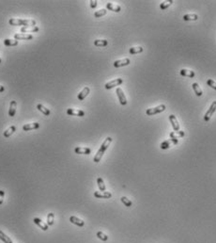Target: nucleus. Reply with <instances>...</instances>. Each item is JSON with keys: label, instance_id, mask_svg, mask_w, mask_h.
Returning <instances> with one entry per match:
<instances>
[{"label": "nucleus", "instance_id": "obj_1", "mask_svg": "<svg viewBox=\"0 0 216 243\" xmlns=\"http://www.w3.org/2000/svg\"><path fill=\"white\" fill-rule=\"evenodd\" d=\"M111 142H112V138H111V137H107L106 139H105V140L103 142V144H101V148L99 149L98 152H97V154L95 155L94 158H93L94 162H96V163H98V162L101 161V157H103V154L105 153V151L107 150V148L109 147L110 144H111Z\"/></svg>", "mask_w": 216, "mask_h": 243}, {"label": "nucleus", "instance_id": "obj_2", "mask_svg": "<svg viewBox=\"0 0 216 243\" xmlns=\"http://www.w3.org/2000/svg\"><path fill=\"white\" fill-rule=\"evenodd\" d=\"M8 23L11 25H24V27H35L36 25L35 21L27 19H10Z\"/></svg>", "mask_w": 216, "mask_h": 243}, {"label": "nucleus", "instance_id": "obj_3", "mask_svg": "<svg viewBox=\"0 0 216 243\" xmlns=\"http://www.w3.org/2000/svg\"><path fill=\"white\" fill-rule=\"evenodd\" d=\"M166 108V105H159L157 106H155V108H147L146 110V114L147 116H152V115H155V114H158V113H161L164 111Z\"/></svg>", "mask_w": 216, "mask_h": 243}, {"label": "nucleus", "instance_id": "obj_4", "mask_svg": "<svg viewBox=\"0 0 216 243\" xmlns=\"http://www.w3.org/2000/svg\"><path fill=\"white\" fill-rule=\"evenodd\" d=\"M215 110H216V101H213V104L210 105L209 110L206 112L205 116H204V121L205 122H209L210 121V119L211 118V116H213V113L215 112Z\"/></svg>", "mask_w": 216, "mask_h": 243}, {"label": "nucleus", "instance_id": "obj_5", "mask_svg": "<svg viewBox=\"0 0 216 243\" xmlns=\"http://www.w3.org/2000/svg\"><path fill=\"white\" fill-rule=\"evenodd\" d=\"M178 142H179V139H174L164 140V142L161 144V148H162L163 150H166V149H169L173 145H176Z\"/></svg>", "mask_w": 216, "mask_h": 243}, {"label": "nucleus", "instance_id": "obj_6", "mask_svg": "<svg viewBox=\"0 0 216 243\" xmlns=\"http://www.w3.org/2000/svg\"><path fill=\"white\" fill-rule=\"evenodd\" d=\"M122 82H123V80H122L121 78H117L115 80H112V81H110V82L106 83L104 87L106 89H113L114 87H116V86H120V85L122 84Z\"/></svg>", "mask_w": 216, "mask_h": 243}, {"label": "nucleus", "instance_id": "obj_7", "mask_svg": "<svg viewBox=\"0 0 216 243\" xmlns=\"http://www.w3.org/2000/svg\"><path fill=\"white\" fill-rule=\"evenodd\" d=\"M116 92H117V94L118 100H120V103L122 106H125L127 104V99H126V97H125V94H124L123 91H122V89L121 88H117Z\"/></svg>", "mask_w": 216, "mask_h": 243}, {"label": "nucleus", "instance_id": "obj_8", "mask_svg": "<svg viewBox=\"0 0 216 243\" xmlns=\"http://www.w3.org/2000/svg\"><path fill=\"white\" fill-rule=\"evenodd\" d=\"M67 114L71 115V116H78V117L85 116V112L83 111V110L75 109V108H68L67 109Z\"/></svg>", "mask_w": 216, "mask_h": 243}, {"label": "nucleus", "instance_id": "obj_9", "mask_svg": "<svg viewBox=\"0 0 216 243\" xmlns=\"http://www.w3.org/2000/svg\"><path fill=\"white\" fill-rule=\"evenodd\" d=\"M130 62L131 61L128 58H122V59H118V61H116L115 62H114V66H115L116 68H120V67H123V66H127V65H129L130 64Z\"/></svg>", "mask_w": 216, "mask_h": 243}, {"label": "nucleus", "instance_id": "obj_10", "mask_svg": "<svg viewBox=\"0 0 216 243\" xmlns=\"http://www.w3.org/2000/svg\"><path fill=\"white\" fill-rule=\"evenodd\" d=\"M94 196L99 199H109L112 197V194L107 191H95Z\"/></svg>", "mask_w": 216, "mask_h": 243}, {"label": "nucleus", "instance_id": "obj_11", "mask_svg": "<svg viewBox=\"0 0 216 243\" xmlns=\"http://www.w3.org/2000/svg\"><path fill=\"white\" fill-rule=\"evenodd\" d=\"M169 121H170L171 125L173 126V129H174L175 131L180 130V123H179V122H178L177 118H176V116L174 114L169 115Z\"/></svg>", "mask_w": 216, "mask_h": 243}, {"label": "nucleus", "instance_id": "obj_12", "mask_svg": "<svg viewBox=\"0 0 216 243\" xmlns=\"http://www.w3.org/2000/svg\"><path fill=\"white\" fill-rule=\"evenodd\" d=\"M33 39V36L31 34H24V33H16L14 35V40L20 41V40H31Z\"/></svg>", "mask_w": 216, "mask_h": 243}, {"label": "nucleus", "instance_id": "obj_13", "mask_svg": "<svg viewBox=\"0 0 216 243\" xmlns=\"http://www.w3.org/2000/svg\"><path fill=\"white\" fill-rule=\"evenodd\" d=\"M74 152L79 155H89L91 153L90 148L87 147H76L74 149Z\"/></svg>", "mask_w": 216, "mask_h": 243}, {"label": "nucleus", "instance_id": "obj_14", "mask_svg": "<svg viewBox=\"0 0 216 243\" xmlns=\"http://www.w3.org/2000/svg\"><path fill=\"white\" fill-rule=\"evenodd\" d=\"M89 92H90L89 88H88V87H85V88L82 89V91L78 93V96H77L78 100L83 101V100L85 99V98H86V97L88 95V93H89Z\"/></svg>", "mask_w": 216, "mask_h": 243}, {"label": "nucleus", "instance_id": "obj_15", "mask_svg": "<svg viewBox=\"0 0 216 243\" xmlns=\"http://www.w3.org/2000/svg\"><path fill=\"white\" fill-rule=\"evenodd\" d=\"M184 131L182 130H179V131H173L171 132L170 134H169V136H170V139H179L180 138H182L184 137Z\"/></svg>", "mask_w": 216, "mask_h": 243}, {"label": "nucleus", "instance_id": "obj_16", "mask_svg": "<svg viewBox=\"0 0 216 243\" xmlns=\"http://www.w3.org/2000/svg\"><path fill=\"white\" fill-rule=\"evenodd\" d=\"M70 221H71V223H73V224L77 225V226H80V227H83L84 225H85L84 220H82L81 219H79V218H77V217H75V216H71V218H70Z\"/></svg>", "mask_w": 216, "mask_h": 243}, {"label": "nucleus", "instance_id": "obj_17", "mask_svg": "<svg viewBox=\"0 0 216 243\" xmlns=\"http://www.w3.org/2000/svg\"><path fill=\"white\" fill-rule=\"evenodd\" d=\"M40 127V123H27V125H24L23 129L24 131H29L32 129H37Z\"/></svg>", "mask_w": 216, "mask_h": 243}, {"label": "nucleus", "instance_id": "obj_18", "mask_svg": "<svg viewBox=\"0 0 216 243\" xmlns=\"http://www.w3.org/2000/svg\"><path fill=\"white\" fill-rule=\"evenodd\" d=\"M39 31V27H21V32H23L24 34H27V32H30V33H33V32H38Z\"/></svg>", "mask_w": 216, "mask_h": 243}, {"label": "nucleus", "instance_id": "obj_19", "mask_svg": "<svg viewBox=\"0 0 216 243\" xmlns=\"http://www.w3.org/2000/svg\"><path fill=\"white\" fill-rule=\"evenodd\" d=\"M16 106H17V103L16 101H11L10 104V108H8V115H10V117H13L15 115V112H16Z\"/></svg>", "mask_w": 216, "mask_h": 243}, {"label": "nucleus", "instance_id": "obj_20", "mask_svg": "<svg viewBox=\"0 0 216 243\" xmlns=\"http://www.w3.org/2000/svg\"><path fill=\"white\" fill-rule=\"evenodd\" d=\"M33 221L38 225V226L41 227L42 230H43V231H46V230H48V225L45 224L44 223H42L41 219H39V218H34Z\"/></svg>", "mask_w": 216, "mask_h": 243}, {"label": "nucleus", "instance_id": "obj_21", "mask_svg": "<svg viewBox=\"0 0 216 243\" xmlns=\"http://www.w3.org/2000/svg\"><path fill=\"white\" fill-rule=\"evenodd\" d=\"M106 8H108L109 11H112L114 12H120L121 11L120 6L115 5V4H113V3H107L106 4Z\"/></svg>", "mask_w": 216, "mask_h": 243}, {"label": "nucleus", "instance_id": "obj_22", "mask_svg": "<svg viewBox=\"0 0 216 243\" xmlns=\"http://www.w3.org/2000/svg\"><path fill=\"white\" fill-rule=\"evenodd\" d=\"M180 75H182V76H187V77L193 78V77H194V75H196V74H194V71L182 69V70H180Z\"/></svg>", "mask_w": 216, "mask_h": 243}, {"label": "nucleus", "instance_id": "obj_23", "mask_svg": "<svg viewBox=\"0 0 216 243\" xmlns=\"http://www.w3.org/2000/svg\"><path fill=\"white\" fill-rule=\"evenodd\" d=\"M192 87H193L194 92H196V96H201V95L203 94V92H202L201 88L199 87V85H198V83H196V82L193 83Z\"/></svg>", "mask_w": 216, "mask_h": 243}, {"label": "nucleus", "instance_id": "obj_24", "mask_svg": "<svg viewBox=\"0 0 216 243\" xmlns=\"http://www.w3.org/2000/svg\"><path fill=\"white\" fill-rule=\"evenodd\" d=\"M129 52L131 55H135V54H139L143 52V47L142 46H135V47H132L130 48Z\"/></svg>", "mask_w": 216, "mask_h": 243}, {"label": "nucleus", "instance_id": "obj_25", "mask_svg": "<svg viewBox=\"0 0 216 243\" xmlns=\"http://www.w3.org/2000/svg\"><path fill=\"white\" fill-rule=\"evenodd\" d=\"M198 19V15L197 14H185L183 16V20L184 21H196Z\"/></svg>", "mask_w": 216, "mask_h": 243}, {"label": "nucleus", "instance_id": "obj_26", "mask_svg": "<svg viewBox=\"0 0 216 243\" xmlns=\"http://www.w3.org/2000/svg\"><path fill=\"white\" fill-rule=\"evenodd\" d=\"M173 4V0H168V1H164L160 4V8L161 10H166Z\"/></svg>", "mask_w": 216, "mask_h": 243}, {"label": "nucleus", "instance_id": "obj_27", "mask_svg": "<svg viewBox=\"0 0 216 243\" xmlns=\"http://www.w3.org/2000/svg\"><path fill=\"white\" fill-rule=\"evenodd\" d=\"M15 130H16V127L13 126V125L10 126V127H8V128L5 132H4V137H5V138H8L10 135H12V134L14 133Z\"/></svg>", "mask_w": 216, "mask_h": 243}, {"label": "nucleus", "instance_id": "obj_28", "mask_svg": "<svg viewBox=\"0 0 216 243\" xmlns=\"http://www.w3.org/2000/svg\"><path fill=\"white\" fill-rule=\"evenodd\" d=\"M0 239H1L4 243H12V240L2 231H0Z\"/></svg>", "mask_w": 216, "mask_h": 243}, {"label": "nucleus", "instance_id": "obj_29", "mask_svg": "<svg viewBox=\"0 0 216 243\" xmlns=\"http://www.w3.org/2000/svg\"><path fill=\"white\" fill-rule=\"evenodd\" d=\"M37 108L40 110L41 112H42L45 115H49L50 114V109L49 108H46L44 106H42L41 104H38L37 105Z\"/></svg>", "mask_w": 216, "mask_h": 243}, {"label": "nucleus", "instance_id": "obj_30", "mask_svg": "<svg viewBox=\"0 0 216 243\" xmlns=\"http://www.w3.org/2000/svg\"><path fill=\"white\" fill-rule=\"evenodd\" d=\"M4 44L7 46H16L18 44V41L17 40H10V39H6L4 41Z\"/></svg>", "mask_w": 216, "mask_h": 243}, {"label": "nucleus", "instance_id": "obj_31", "mask_svg": "<svg viewBox=\"0 0 216 243\" xmlns=\"http://www.w3.org/2000/svg\"><path fill=\"white\" fill-rule=\"evenodd\" d=\"M97 184H98V187L101 191H105V185H104V182L103 180V178L99 177L97 179Z\"/></svg>", "mask_w": 216, "mask_h": 243}, {"label": "nucleus", "instance_id": "obj_32", "mask_svg": "<svg viewBox=\"0 0 216 243\" xmlns=\"http://www.w3.org/2000/svg\"><path fill=\"white\" fill-rule=\"evenodd\" d=\"M54 220H55V214L52 212H50L47 216V225L48 226H51V225L54 224Z\"/></svg>", "mask_w": 216, "mask_h": 243}, {"label": "nucleus", "instance_id": "obj_33", "mask_svg": "<svg viewBox=\"0 0 216 243\" xmlns=\"http://www.w3.org/2000/svg\"><path fill=\"white\" fill-rule=\"evenodd\" d=\"M94 44L96 46H106L108 44V42L106 40H96L94 41Z\"/></svg>", "mask_w": 216, "mask_h": 243}, {"label": "nucleus", "instance_id": "obj_34", "mask_svg": "<svg viewBox=\"0 0 216 243\" xmlns=\"http://www.w3.org/2000/svg\"><path fill=\"white\" fill-rule=\"evenodd\" d=\"M120 200H121V202L125 204V206H127V207L132 206V204H133L132 201H130V200H129L128 198H127V197H125V196H123V197H121Z\"/></svg>", "mask_w": 216, "mask_h": 243}, {"label": "nucleus", "instance_id": "obj_35", "mask_svg": "<svg viewBox=\"0 0 216 243\" xmlns=\"http://www.w3.org/2000/svg\"><path fill=\"white\" fill-rule=\"evenodd\" d=\"M106 12H107V11L105 10V8H101V10H100V11H97L95 13H94V16L95 17H97V18H98V17H101V16H103V15H105L106 14Z\"/></svg>", "mask_w": 216, "mask_h": 243}, {"label": "nucleus", "instance_id": "obj_36", "mask_svg": "<svg viewBox=\"0 0 216 243\" xmlns=\"http://www.w3.org/2000/svg\"><path fill=\"white\" fill-rule=\"evenodd\" d=\"M97 237H98L101 240H103V241H106L108 239V237L105 235V234H103V232H101L99 231L98 233H97Z\"/></svg>", "mask_w": 216, "mask_h": 243}, {"label": "nucleus", "instance_id": "obj_37", "mask_svg": "<svg viewBox=\"0 0 216 243\" xmlns=\"http://www.w3.org/2000/svg\"><path fill=\"white\" fill-rule=\"evenodd\" d=\"M207 84H208V86H210V88H213V89H216V82L213 79H208L207 81Z\"/></svg>", "mask_w": 216, "mask_h": 243}, {"label": "nucleus", "instance_id": "obj_38", "mask_svg": "<svg viewBox=\"0 0 216 243\" xmlns=\"http://www.w3.org/2000/svg\"><path fill=\"white\" fill-rule=\"evenodd\" d=\"M4 196H5V191L1 189L0 190V204H2V203H3Z\"/></svg>", "mask_w": 216, "mask_h": 243}, {"label": "nucleus", "instance_id": "obj_39", "mask_svg": "<svg viewBox=\"0 0 216 243\" xmlns=\"http://www.w3.org/2000/svg\"><path fill=\"white\" fill-rule=\"evenodd\" d=\"M97 3H98V2H97L96 0H91V1H90V8H95L97 7Z\"/></svg>", "mask_w": 216, "mask_h": 243}, {"label": "nucleus", "instance_id": "obj_40", "mask_svg": "<svg viewBox=\"0 0 216 243\" xmlns=\"http://www.w3.org/2000/svg\"><path fill=\"white\" fill-rule=\"evenodd\" d=\"M4 91H5V88H4V86H1V85H0V92H2Z\"/></svg>", "mask_w": 216, "mask_h": 243}, {"label": "nucleus", "instance_id": "obj_41", "mask_svg": "<svg viewBox=\"0 0 216 243\" xmlns=\"http://www.w3.org/2000/svg\"><path fill=\"white\" fill-rule=\"evenodd\" d=\"M0 63H1V58H0Z\"/></svg>", "mask_w": 216, "mask_h": 243}]
</instances>
